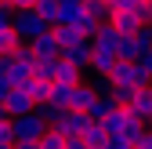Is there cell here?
<instances>
[{"label": "cell", "instance_id": "cell-24", "mask_svg": "<svg viewBox=\"0 0 152 149\" xmlns=\"http://www.w3.org/2000/svg\"><path fill=\"white\" fill-rule=\"evenodd\" d=\"M148 4L145 0H112L109 4V11H145Z\"/></svg>", "mask_w": 152, "mask_h": 149}, {"label": "cell", "instance_id": "cell-23", "mask_svg": "<svg viewBox=\"0 0 152 149\" xmlns=\"http://www.w3.org/2000/svg\"><path fill=\"white\" fill-rule=\"evenodd\" d=\"M83 7H87V15L98 18V22H105V18H109V4H105V0H83Z\"/></svg>", "mask_w": 152, "mask_h": 149}, {"label": "cell", "instance_id": "cell-26", "mask_svg": "<svg viewBox=\"0 0 152 149\" xmlns=\"http://www.w3.org/2000/svg\"><path fill=\"white\" fill-rule=\"evenodd\" d=\"M0 142H11V117L4 113V105H0Z\"/></svg>", "mask_w": 152, "mask_h": 149}, {"label": "cell", "instance_id": "cell-27", "mask_svg": "<svg viewBox=\"0 0 152 149\" xmlns=\"http://www.w3.org/2000/svg\"><path fill=\"white\" fill-rule=\"evenodd\" d=\"M138 66H141V73H148V77H152V47L145 51V55H138V58H134Z\"/></svg>", "mask_w": 152, "mask_h": 149}, {"label": "cell", "instance_id": "cell-22", "mask_svg": "<svg viewBox=\"0 0 152 149\" xmlns=\"http://www.w3.org/2000/svg\"><path fill=\"white\" fill-rule=\"evenodd\" d=\"M69 91H72V87H65V84H51V95H47V102H58L62 109H69Z\"/></svg>", "mask_w": 152, "mask_h": 149}, {"label": "cell", "instance_id": "cell-21", "mask_svg": "<svg viewBox=\"0 0 152 149\" xmlns=\"http://www.w3.org/2000/svg\"><path fill=\"white\" fill-rule=\"evenodd\" d=\"M18 44H22V40L15 36V29H11V26H7V29H0V55H11Z\"/></svg>", "mask_w": 152, "mask_h": 149}, {"label": "cell", "instance_id": "cell-25", "mask_svg": "<svg viewBox=\"0 0 152 149\" xmlns=\"http://www.w3.org/2000/svg\"><path fill=\"white\" fill-rule=\"evenodd\" d=\"M134 149H152V124H145L141 131H138V138H134Z\"/></svg>", "mask_w": 152, "mask_h": 149}, {"label": "cell", "instance_id": "cell-12", "mask_svg": "<svg viewBox=\"0 0 152 149\" xmlns=\"http://www.w3.org/2000/svg\"><path fill=\"white\" fill-rule=\"evenodd\" d=\"M105 135H109V131H105V124H102V120H91V124L83 127V135H80V138H83L87 149H102V145H105Z\"/></svg>", "mask_w": 152, "mask_h": 149}, {"label": "cell", "instance_id": "cell-8", "mask_svg": "<svg viewBox=\"0 0 152 149\" xmlns=\"http://www.w3.org/2000/svg\"><path fill=\"white\" fill-rule=\"evenodd\" d=\"M0 105H4V113H7V117H22V113H29V109H36L33 98L26 95L22 87H11V91H7V98L0 102Z\"/></svg>", "mask_w": 152, "mask_h": 149}, {"label": "cell", "instance_id": "cell-11", "mask_svg": "<svg viewBox=\"0 0 152 149\" xmlns=\"http://www.w3.org/2000/svg\"><path fill=\"white\" fill-rule=\"evenodd\" d=\"M18 87H22L26 95L33 98V105H40V102H47V95H51V84H47V80H40V77H29L26 84H18Z\"/></svg>", "mask_w": 152, "mask_h": 149}, {"label": "cell", "instance_id": "cell-31", "mask_svg": "<svg viewBox=\"0 0 152 149\" xmlns=\"http://www.w3.org/2000/svg\"><path fill=\"white\" fill-rule=\"evenodd\" d=\"M65 149H87L83 138H65Z\"/></svg>", "mask_w": 152, "mask_h": 149}, {"label": "cell", "instance_id": "cell-15", "mask_svg": "<svg viewBox=\"0 0 152 149\" xmlns=\"http://www.w3.org/2000/svg\"><path fill=\"white\" fill-rule=\"evenodd\" d=\"M80 15H83V0H72V4H62V7H58V22H54V26H72L76 18H80Z\"/></svg>", "mask_w": 152, "mask_h": 149}, {"label": "cell", "instance_id": "cell-29", "mask_svg": "<svg viewBox=\"0 0 152 149\" xmlns=\"http://www.w3.org/2000/svg\"><path fill=\"white\" fill-rule=\"evenodd\" d=\"M15 84H11V77H0V102H4L7 98V91H11Z\"/></svg>", "mask_w": 152, "mask_h": 149}, {"label": "cell", "instance_id": "cell-2", "mask_svg": "<svg viewBox=\"0 0 152 149\" xmlns=\"http://www.w3.org/2000/svg\"><path fill=\"white\" fill-rule=\"evenodd\" d=\"M44 131H47V124L36 109H29L22 117H11V142H36Z\"/></svg>", "mask_w": 152, "mask_h": 149}, {"label": "cell", "instance_id": "cell-13", "mask_svg": "<svg viewBox=\"0 0 152 149\" xmlns=\"http://www.w3.org/2000/svg\"><path fill=\"white\" fill-rule=\"evenodd\" d=\"M112 109H116L112 95H98V91H94V102H91V109H87V117H91V120H105Z\"/></svg>", "mask_w": 152, "mask_h": 149}, {"label": "cell", "instance_id": "cell-19", "mask_svg": "<svg viewBox=\"0 0 152 149\" xmlns=\"http://www.w3.org/2000/svg\"><path fill=\"white\" fill-rule=\"evenodd\" d=\"M36 145H40V149H65V135H58L54 127H47V131L36 138Z\"/></svg>", "mask_w": 152, "mask_h": 149}, {"label": "cell", "instance_id": "cell-32", "mask_svg": "<svg viewBox=\"0 0 152 149\" xmlns=\"http://www.w3.org/2000/svg\"><path fill=\"white\" fill-rule=\"evenodd\" d=\"M15 149H40V145H36V142H11Z\"/></svg>", "mask_w": 152, "mask_h": 149}, {"label": "cell", "instance_id": "cell-3", "mask_svg": "<svg viewBox=\"0 0 152 149\" xmlns=\"http://www.w3.org/2000/svg\"><path fill=\"white\" fill-rule=\"evenodd\" d=\"M105 22L116 29L120 36H127V33H138V29L145 26V11H109Z\"/></svg>", "mask_w": 152, "mask_h": 149}, {"label": "cell", "instance_id": "cell-16", "mask_svg": "<svg viewBox=\"0 0 152 149\" xmlns=\"http://www.w3.org/2000/svg\"><path fill=\"white\" fill-rule=\"evenodd\" d=\"M36 113L44 117V124H47V127H54V124L65 117V109H62L58 102H40V105H36Z\"/></svg>", "mask_w": 152, "mask_h": 149}, {"label": "cell", "instance_id": "cell-34", "mask_svg": "<svg viewBox=\"0 0 152 149\" xmlns=\"http://www.w3.org/2000/svg\"><path fill=\"white\" fill-rule=\"evenodd\" d=\"M58 4H72V0H58Z\"/></svg>", "mask_w": 152, "mask_h": 149}, {"label": "cell", "instance_id": "cell-1", "mask_svg": "<svg viewBox=\"0 0 152 149\" xmlns=\"http://www.w3.org/2000/svg\"><path fill=\"white\" fill-rule=\"evenodd\" d=\"M11 29H15V36H18L22 44H29V40H36L40 33H47L51 26H47L33 7H22V11H15V15H11Z\"/></svg>", "mask_w": 152, "mask_h": 149}, {"label": "cell", "instance_id": "cell-9", "mask_svg": "<svg viewBox=\"0 0 152 149\" xmlns=\"http://www.w3.org/2000/svg\"><path fill=\"white\" fill-rule=\"evenodd\" d=\"M58 58H65V62H72L76 69H83V73H87V66H91V40H76V44L62 47Z\"/></svg>", "mask_w": 152, "mask_h": 149}, {"label": "cell", "instance_id": "cell-5", "mask_svg": "<svg viewBox=\"0 0 152 149\" xmlns=\"http://www.w3.org/2000/svg\"><path fill=\"white\" fill-rule=\"evenodd\" d=\"M80 80H83V69H76L72 62H65V58H54V62H51V84L76 87Z\"/></svg>", "mask_w": 152, "mask_h": 149}, {"label": "cell", "instance_id": "cell-30", "mask_svg": "<svg viewBox=\"0 0 152 149\" xmlns=\"http://www.w3.org/2000/svg\"><path fill=\"white\" fill-rule=\"evenodd\" d=\"M109 87H112V84H109V77H98V84H94V91H98V95H109Z\"/></svg>", "mask_w": 152, "mask_h": 149}, {"label": "cell", "instance_id": "cell-33", "mask_svg": "<svg viewBox=\"0 0 152 149\" xmlns=\"http://www.w3.org/2000/svg\"><path fill=\"white\" fill-rule=\"evenodd\" d=\"M0 149H15V145H11V142H0Z\"/></svg>", "mask_w": 152, "mask_h": 149}, {"label": "cell", "instance_id": "cell-6", "mask_svg": "<svg viewBox=\"0 0 152 149\" xmlns=\"http://www.w3.org/2000/svg\"><path fill=\"white\" fill-rule=\"evenodd\" d=\"M87 124H91V117H87V113H76V109H65V117H62L58 124H54V131H58V135H65V138H80Z\"/></svg>", "mask_w": 152, "mask_h": 149}, {"label": "cell", "instance_id": "cell-7", "mask_svg": "<svg viewBox=\"0 0 152 149\" xmlns=\"http://www.w3.org/2000/svg\"><path fill=\"white\" fill-rule=\"evenodd\" d=\"M29 47H33V55H36V62H51V58H58V55H62V47H58V40H54L51 29L40 33L36 40H29Z\"/></svg>", "mask_w": 152, "mask_h": 149}, {"label": "cell", "instance_id": "cell-35", "mask_svg": "<svg viewBox=\"0 0 152 149\" xmlns=\"http://www.w3.org/2000/svg\"><path fill=\"white\" fill-rule=\"evenodd\" d=\"M105 4H112V0H105Z\"/></svg>", "mask_w": 152, "mask_h": 149}, {"label": "cell", "instance_id": "cell-18", "mask_svg": "<svg viewBox=\"0 0 152 149\" xmlns=\"http://www.w3.org/2000/svg\"><path fill=\"white\" fill-rule=\"evenodd\" d=\"M72 26H76V33H80V36H87V40H91V36H94V29H98L102 22H98V18H94V15H87V7H83V15L76 18Z\"/></svg>", "mask_w": 152, "mask_h": 149}, {"label": "cell", "instance_id": "cell-14", "mask_svg": "<svg viewBox=\"0 0 152 149\" xmlns=\"http://www.w3.org/2000/svg\"><path fill=\"white\" fill-rule=\"evenodd\" d=\"M58 7H62L58 0H33V11L40 15L47 26H54V22H58Z\"/></svg>", "mask_w": 152, "mask_h": 149}, {"label": "cell", "instance_id": "cell-17", "mask_svg": "<svg viewBox=\"0 0 152 149\" xmlns=\"http://www.w3.org/2000/svg\"><path fill=\"white\" fill-rule=\"evenodd\" d=\"M51 33H54V40H58V47H69L76 40H87V36L76 33V26H51Z\"/></svg>", "mask_w": 152, "mask_h": 149}, {"label": "cell", "instance_id": "cell-20", "mask_svg": "<svg viewBox=\"0 0 152 149\" xmlns=\"http://www.w3.org/2000/svg\"><path fill=\"white\" fill-rule=\"evenodd\" d=\"M134 91H138L134 84H112L109 95H112V102H116V105H127L130 98H134Z\"/></svg>", "mask_w": 152, "mask_h": 149}, {"label": "cell", "instance_id": "cell-10", "mask_svg": "<svg viewBox=\"0 0 152 149\" xmlns=\"http://www.w3.org/2000/svg\"><path fill=\"white\" fill-rule=\"evenodd\" d=\"M91 102H94V87H91V84H83V80H80V84L69 91V109H76V113H87Z\"/></svg>", "mask_w": 152, "mask_h": 149}, {"label": "cell", "instance_id": "cell-4", "mask_svg": "<svg viewBox=\"0 0 152 149\" xmlns=\"http://www.w3.org/2000/svg\"><path fill=\"white\" fill-rule=\"evenodd\" d=\"M123 109H127V113L134 117V120L152 124V87H138V91H134V98H130Z\"/></svg>", "mask_w": 152, "mask_h": 149}, {"label": "cell", "instance_id": "cell-28", "mask_svg": "<svg viewBox=\"0 0 152 149\" xmlns=\"http://www.w3.org/2000/svg\"><path fill=\"white\" fill-rule=\"evenodd\" d=\"M11 15H15V11H11L7 4H0V29H7V26H11Z\"/></svg>", "mask_w": 152, "mask_h": 149}]
</instances>
